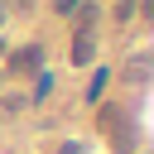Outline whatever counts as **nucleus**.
Returning <instances> with one entry per match:
<instances>
[{"label": "nucleus", "instance_id": "nucleus-1", "mask_svg": "<svg viewBox=\"0 0 154 154\" xmlns=\"http://www.w3.org/2000/svg\"><path fill=\"white\" fill-rule=\"evenodd\" d=\"M101 130L111 135L116 154H130V149H135V120H130L120 106H101Z\"/></svg>", "mask_w": 154, "mask_h": 154}, {"label": "nucleus", "instance_id": "nucleus-2", "mask_svg": "<svg viewBox=\"0 0 154 154\" xmlns=\"http://www.w3.org/2000/svg\"><path fill=\"white\" fill-rule=\"evenodd\" d=\"M34 72H43V43H19L5 58V77H34Z\"/></svg>", "mask_w": 154, "mask_h": 154}, {"label": "nucleus", "instance_id": "nucleus-3", "mask_svg": "<svg viewBox=\"0 0 154 154\" xmlns=\"http://www.w3.org/2000/svg\"><path fill=\"white\" fill-rule=\"evenodd\" d=\"M67 58H72V67H87V63L96 58V38H91V34H72V48H67Z\"/></svg>", "mask_w": 154, "mask_h": 154}, {"label": "nucleus", "instance_id": "nucleus-4", "mask_svg": "<svg viewBox=\"0 0 154 154\" xmlns=\"http://www.w3.org/2000/svg\"><path fill=\"white\" fill-rule=\"evenodd\" d=\"M96 14H101V10H96V0H82V5L72 10V19H77V34H91V24H96Z\"/></svg>", "mask_w": 154, "mask_h": 154}, {"label": "nucleus", "instance_id": "nucleus-5", "mask_svg": "<svg viewBox=\"0 0 154 154\" xmlns=\"http://www.w3.org/2000/svg\"><path fill=\"white\" fill-rule=\"evenodd\" d=\"M125 82H135V87H140V82H149V58H144V53L125 63Z\"/></svg>", "mask_w": 154, "mask_h": 154}, {"label": "nucleus", "instance_id": "nucleus-6", "mask_svg": "<svg viewBox=\"0 0 154 154\" xmlns=\"http://www.w3.org/2000/svg\"><path fill=\"white\" fill-rule=\"evenodd\" d=\"M48 91H53V72H34V91H29V101H34V106L48 101Z\"/></svg>", "mask_w": 154, "mask_h": 154}, {"label": "nucleus", "instance_id": "nucleus-7", "mask_svg": "<svg viewBox=\"0 0 154 154\" xmlns=\"http://www.w3.org/2000/svg\"><path fill=\"white\" fill-rule=\"evenodd\" d=\"M106 82H111V72H106V67H96V72H91V87H87V101H101Z\"/></svg>", "mask_w": 154, "mask_h": 154}, {"label": "nucleus", "instance_id": "nucleus-8", "mask_svg": "<svg viewBox=\"0 0 154 154\" xmlns=\"http://www.w3.org/2000/svg\"><path fill=\"white\" fill-rule=\"evenodd\" d=\"M29 106V96H0V116H19Z\"/></svg>", "mask_w": 154, "mask_h": 154}, {"label": "nucleus", "instance_id": "nucleus-9", "mask_svg": "<svg viewBox=\"0 0 154 154\" xmlns=\"http://www.w3.org/2000/svg\"><path fill=\"white\" fill-rule=\"evenodd\" d=\"M135 5H140V0H116V5H111V14H116V24H125V19L135 14Z\"/></svg>", "mask_w": 154, "mask_h": 154}, {"label": "nucleus", "instance_id": "nucleus-10", "mask_svg": "<svg viewBox=\"0 0 154 154\" xmlns=\"http://www.w3.org/2000/svg\"><path fill=\"white\" fill-rule=\"evenodd\" d=\"M77 5H82V0H53V10H58V14H72Z\"/></svg>", "mask_w": 154, "mask_h": 154}, {"label": "nucleus", "instance_id": "nucleus-11", "mask_svg": "<svg viewBox=\"0 0 154 154\" xmlns=\"http://www.w3.org/2000/svg\"><path fill=\"white\" fill-rule=\"evenodd\" d=\"M58 154H87V144H77V140H67V144H58Z\"/></svg>", "mask_w": 154, "mask_h": 154}, {"label": "nucleus", "instance_id": "nucleus-12", "mask_svg": "<svg viewBox=\"0 0 154 154\" xmlns=\"http://www.w3.org/2000/svg\"><path fill=\"white\" fill-rule=\"evenodd\" d=\"M5 5H10V10H29L34 0H5Z\"/></svg>", "mask_w": 154, "mask_h": 154}, {"label": "nucleus", "instance_id": "nucleus-13", "mask_svg": "<svg viewBox=\"0 0 154 154\" xmlns=\"http://www.w3.org/2000/svg\"><path fill=\"white\" fill-rule=\"evenodd\" d=\"M5 19H10V5H5V0H0V29H5Z\"/></svg>", "mask_w": 154, "mask_h": 154}, {"label": "nucleus", "instance_id": "nucleus-14", "mask_svg": "<svg viewBox=\"0 0 154 154\" xmlns=\"http://www.w3.org/2000/svg\"><path fill=\"white\" fill-rule=\"evenodd\" d=\"M5 48H10V43H5V34H0V53H5Z\"/></svg>", "mask_w": 154, "mask_h": 154}]
</instances>
